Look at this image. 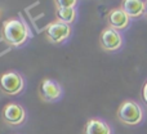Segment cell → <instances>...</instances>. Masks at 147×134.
<instances>
[{
  "instance_id": "obj_1",
  "label": "cell",
  "mask_w": 147,
  "mask_h": 134,
  "mask_svg": "<svg viewBox=\"0 0 147 134\" xmlns=\"http://www.w3.org/2000/svg\"><path fill=\"white\" fill-rule=\"evenodd\" d=\"M28 38L26 23L20 18H9L3 23V39L13 48L23 45Z\"/></svg>"
},
{
  "instance_id": "obj_2",
  "label": "cell",
  "mask_w": 147,
  "mask_h": 134,
  "mask_svg": "<svg viewBox=\"0 0 147 134\" xmlns=\"http://www.w3.org/2000/svg\"><path fill=\"white\" fill-rule=\"evenodd\" d=\"M116 116L119 121H121L123 124L134 127V125L142 123L143 117H145V112H143L142 107L140 106V103L132 101V99H127L119 106L116 111Z\"/></svg>"
},
{
  "instance_id": "obj_3",
  "label": "cell",
  "mask_w": 147,
  "mask_h": 134,
  "mask_svg": "<svg viewBox=\"0 0 147 134\" xmlns=\"http://www.w3.org/2000/svg\"><path fill=\"white\" fill-rule=\"evenodd\" d=\"M25 88V80L21 73L16 71H7L0 75V89L8 96H17Z\"/></svg>"
},
{
  "instance_id": "obj_4",
  "label": "cell",
  "mask_w": 147,
  "mask_h": 134,
  "mask_svg": "<svg viewBox=\"0 0 147 134\" xmlns=\"http://www.w3.org/2000/svg\"><path fill=\"white\" fill-rule=\"evenodd\" d=\"M72 30L71 26L63 23L61 21H53V22H49L48 26L45 28V34H47V39L51 41L52 44H61L65 40L70 38Z\"/></svg>"
},
{
  "instance_id": "obj_5",
  "label": "cell",
  "mask_w": 147,
  "mask_h": 134,
  "mask_svg": "<svg viewBox=\"0 0 147 134\" xmlns=\"http://www.w3.org/2000/svg\"><path fill=\"white\" fill-rule=\"evenodd\" d=\"M99 44L101 48L106 52H115L121 48L123 45V36L119 31L111 27H106L102 30L99 36Z\"/></svg>"
},
{
  "instance_id": "obj_6",
  "label": "cell",
  "mask_w": 147,
  "mask_h": 134,
  "mask_svg": "<svg viewBox=\"0 0 147 134\" xmlns=\"http://www.w3.org/2000/svg\"><path fill=\"white\" fill-rule=\"evenodd\" d=\"M1 116L7 124L9 125H21L26 119V111L21 104L10 102V103L5 104L4 108L1 111Z\"/></svg>"
},
{
  "instance_id": "obj_7",
  "label": "cell",
  "mask_w": 147,
  "mask_h": 134,
  "mask_svg": "<svg viewBox=\"0 0 147 134\" xmlns=\"http://www.w3.org/2000/svg\"><path fill=\"white\" fill-rule=\"evenodd\" d=\"M39 93H40V97L44 102H54L61 98L62 88L56 80L45 77L40 81Z\"/></svg>"
},
{
  "instance_id": "obj_8",
  "label": "cell",
  "mask_w": 147,
  "mask_h": 134,
  "mask_svg": "<svg viewBox=\"0 0 147 134\" xmlns=\"http://www.w3.org/2000/svg\"><path fill=\"white\" fill-rule=\"evenodd\" d=\"M107 22H109V27L120 32L121 30H125L129 26L130 17L124 12V9L121 7H119V8H114V9H111L109 12Z\"/></svg>"
},
{
  "instance_id": "obj_9",
  "label": "cell",
  "mask_w": 147,
  "mask_h": 134,
  "mask_svg": "<svg viewBox=\"0 0 147 134\" xmlns=\"http://www.w3.org/2000/svg\"><path fill=\"white\" fill-rule=\"evenodd\" d=\"M121 8L130 18H138L146 13V1L142 0H125Z\"/></svg>"
},
{
  "instance_id": "obj_10",
  "label": "cell",
  "mask_w": 147,
  "mask_h": 134,
  "mask_svg": "<svg viewBox=\"0 0 147 134\" xmlns=\"http://www.w3.org/2000/svg\"><path fill=\"white\" fill-rule=\"evenodd\" d=\"M84 134H111V128L101 119H89L84 127Z\"/></svg>"
},
{
  "instance_id": "obj_11",
  "label": "cell",
  "mask_w": 147,
  "mask_h": 134,
  "mask_svg": "<svg viewBox=\"0 0 147 134\" xmlns=\"http://www.w3.org/2000/svg\"><path fill=\"white\" fill-rule=\"evenodd\" d=\"M76 9L75 8H57L56 9V17L57 21H61L63 23L71 25L76 18Z\"/></svg>"
},
{
  "instance_id": "obj_12",
  "label": "cell",
  "mask_w": 147,
  "mask_h": 134,
  "mask_svg": "<svg viewBox=\"0 0 147 134\" xmlns=\"http://www.w3.org/2000/svg\"><path fill=\"white\" fill-rule=\"evenodd\" d=\"M54 4L57 8H75L78 1L76 0H56Z\"/></svg>"
},
{
  "instance_id": "obj_13",
  "label": "cell",
  "mask_w": 147,
  "mask_h": 134,
  "mask_svg": "<svg viewBox=\"0 0 147 134\" xmlns=\"http://www.w3.org/2000/svg\"><path fill=\"white\" fill-rule=\"evenodd\" d=\"M142 97H143V101H145V103L147 104V81L145 83V85H143V89H142Z\"/></svg>"
},
{
  "instance_id": "obj_14",
  "label": "cell",
  "mask_w": 147,
  "mask_h": 134,
  "mask_svg": "<svg viewBox=\"0 0 147 134\" xmlns=\"http://www.w3.org/2000/svg\"><path fill=\"white\" fill-rule=\"evenodd\" d=\"M145 14H146V17H147V1H146V13H145Z\"/></svg>"
}]
</instances>
